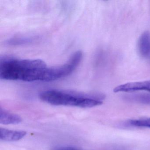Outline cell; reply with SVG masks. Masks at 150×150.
I'll return each mask as SVG.
<instances>
[{
	"label": "cell",
	"instance_id": "cell-1",
	"mask_svg": "<svg viewBox=\"0 0 150 150\" xmlns=\"http://www.w3.org/2000/svg\"><path fill=\"white\" fill-rule=\"evenodd\" d=\"M48 67L42 59L5 57L0 60V79L26 82L43 81Z\"/></svg>",
	"mask_w": 150,
	"mask_h": 150
},
{
	"label": "cell",
	"instance_id": "cell-2",
	"mask_svg": "<svg viewBox=\"0 0 150 150\" xmlns=\"http://www.w3.org/2000/svg\"><path fill=\"white\" fill-rule=\"evenodd\" d=\"M39 98L45 102L56 106L89 108L101 105L105 96L100 93L50 89L42 92Z\"/></svg>",
	"mask_w": 150,
	"mask_h": 150
},
{
	"label": "cell",
	"instance_id": "cell-3",
	"mask_svg": "<svg viewBox=\"0 0 150 150\" xmlns=\"http://www.w3.org/2000/svg\"><path fill=\"white\" fill-rule=\"evenodd\" d=\"M82 58V52L78 51L74 53L64 64L57 66L48 67L45 81H54L69 76L79 65Z\"/></svg>",
	"mask_w": 150,
	"mask_h": 150
},
{
	"label": "cell",
	"instance_id": "cell-4",
	"mask_svg": "<svg viewBox=\"0 0 150 150\" xmlns=\"http://www.w3.org/2000/svg\"><path fill=\"white\" fill-rule=\"evenodd\" d=\"M139 91L150 92V80L125 83L116 87L114 89L115 93H129Z\"/></svg>",
	"mask_w": 150,
	"mask_h": 150
},
{
	"label": "cell",
	"instance_id": "cell-5",
	"mask_svg": "<svg viewBox=\"0 0 150 150\" xmlns=\"http://www.w3.org/2000/svg\"><path fill=\"white\" fill-rule=\"evenodd\" d=\"M138 50L140 56L150 61V32L146 31L139 37Z\"/></svg>",
	"mask_w": 150,
	"mask_h": 150
},
{
	"label": "cell",
	"instance_id": "cell-6",
	"mask_svg": "<svg viewBox=\"0 0 150 150\" xmlns=\"http://www.w3.org/2000/svg\"><path fill=\"white\" fill-rule=\"evenodd\" d=\"M27 134L23 131H15L7 129H0V139L8 142L17 141L23 138Z\"/></svg>",
	"mask_w": 150,
	"mask_h": 150
},
{
	"label": "cell",
	"instance_id": "cell-7",
	"mask_svg": "<svg viewBox=\"0 0 150 150\" xmlns=\"http://www.w3.org/2000/svg\"><path fill=\"white\" fill-rule=\"evenodd\" d=\"M22 121L21 117L18 115L9 113L1 108L0 123L3 125L17 124L21 123Z\"/></svg>",
	"mask_w": 150,
	"mask_h": 150
},
{
	"label": "cell",
	"instance_id": "cell-8",
	"mask_svg": "<svg viewBox=\"0 0 150 150\" xmlns=\"http://www.w3.org/2000/svg\"><path fill=\"white\" fill-rule=\"evenodd\" d=\"M126 100L142 104L150 105V93H138L125 96Z\"/></svg>",
	"mask_w": 150,
	"mask_h": 150
},
{
	"label": "cell",
	"instance_id": "cell-9",
	"mask_svg": "<svg viewBox=\"0 0 150 150\" xmlns=\"http://www.w3.org/2000/svg\"><path fill=\"white\" fill-rule=\"evenodd\" d=\"M129 123L132 126L150 128V117L131 120Z\"/></svg>",
	"mask_w": 150,
	"mask_h": 150
},
{
	"label": "cell",
	"instance_id": "cell-10",
	"mask_svg": "<svg viewBox=\"0 0 150 150\" xmlns=\"http://www.w3.org/2000/svg\"><path fill=\"white\" fill-rule=\"evenodd\" d=\"M30 39L29 38H17L14 39H11L9 40L8 42L10 45H18L19 44L24 43L28 42H30Z\"/></svg>",
	"mask_w": 150,
	"mask_h": 150
},
{
	"label": "cell",
	"instance_id": "cell-11",
	"mask_svg": "<svg viewBox=\"0 0 150 150\" xmlns=\"http://www.w3.org/2000/svg\"><path fill=\"white\" fill-rule=\"evenodd\" d=\"M79 150H80V149H79Z\"/></svg>",
	"mask_w": 150,
	"mask_h": 150
}]
</instances>
